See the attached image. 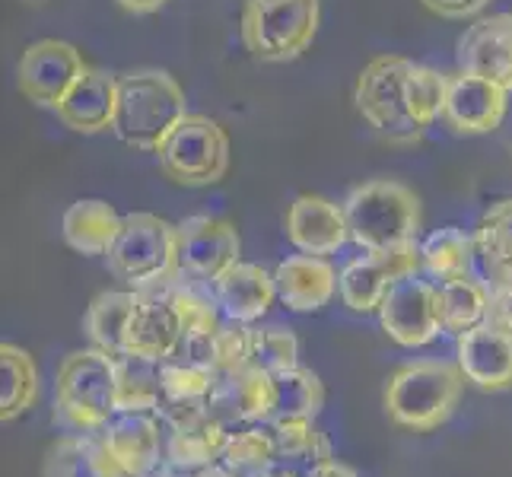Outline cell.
I'll return each instance as SVG.
<instances>
[{
	"instance_id": "41",
	"label": "cell",
	"mask_w": 512,
	"mask_h": 477,
	"mask_svg": "<svg viewBox=\"0 0 512 477\" xmlns=\"http://www.w3.org/2000/svg\"><path fill=\"white\" fill-rule=\"evenodd\" d=\"M166 4V0H118L121 10H128L134 16H147V13H156Z\"/></svg>"
},
{
	"instance_id": "37",
	"label": "cell",
	"mask_w": 512,
	"mask_h": 477,
	"mask_svg": "<svg viewBox=\"0 0 512 477\" xmlns=\"http://www.w3.org/2000/svg\"><path fill=\"white\" fill-rule=\"evenodd\" d=\"M214 373L217 376H229V373H239V369H249L252 366V325H242L226 318L220 325L217 338H214Z\"/></svg>"
},
{
	"instance_id": "42",
	"label": "cell",
	"mask_w": 512,
	"mask_h": 477,
	"mask_svg": "<svg viewBox=\"0 0 512 477\" xmlns=\"http://www.w3.org/2000/svg\"><path fill=\"white\" fill-rule=\"evenodd\" d=\"M255 477H306V474H299L296 465L284 462V458H277L274 465H268V468H264L261 474H255Z\"/></svg>"
},
{
	"instance_id": "9",
	"label": "cell",
	"mask_w": 512,
	"mask_h": 477,
	"mask_svg": "<svg viewBox=\"0 0 512 477\" xmlns=\"http://www.w3.org/2000/svg\"><path fill=\"white\" fill-rule=\"evenodd\" d=\"M382 331L401 347H427L443 331V312H439V284L411 274L388 290L379 306Z\"/></svg>"
},
{
	"instance_id": "7",
	"label": "cell",
	"mask_w": 512,
	"mask_h": 477,
	"mask_svg": "<svg viewBox=\"0 0 512 477\" xmlns=\"http://www.w3.org/2000/svg\"><path fill=\"white\" fill-rule=\"evenodd\" d=\"M118 360L99 347L67 353L55 376V408L74 430L99 433L105 430L115 408Z\"/></svg>"
},
{
	"instance_id": "38",
	"label": "cell",
	"mask_w": 512,
	"mask_h": 477,
	"mask_svg": "<svg viewBox=\"0 0 512 477\" xmlns=\"http://www.w3.org/2000/svg\"><path fill=\"white\" fill-rule=\"evenodd\" d=\"M487 325L512 334V284L490 287V306H487Z\"/></svg>"
},
{
	"instance_id": "6",
	"label": "cell",
	"mask_w": 512,
	"mask_h": 477,
	"mask_svg": "<svg viewBox=\"0 0 512 477\" xmlns=\"http://www.w3.org/2000/svg\"><path fill=\"white\" fill-rule=\"evenodd\" d=\"M322 23L319 0H245L242 45L264 64H287L306 55Z\"/></svg>"
},
{
	"instance_id": "4",
	"label": "cell",
	"mask_w": 512,
	"mask_h": 477,
	"mask_svg": "<svg viewBox=\"0 0 512 477\" xmlns=\"http://www.w3.org/2000/svg\"><path fill=\"white\" fill-rule=\"evenodd\" d=\"M341 207L350 226V242H357L363 252L404 249L420 236V198L395 179L357 185Z\"/></svg>"
},
{
	"instance_id": "18",
	"label": "cell",
	"mask_w": 512,
	"mask_h": 477,
	"mask_svg": "<svg viewBox=\"0 0 512 477\" xmlns=\"http://www.w3.org/2000/svg\"><path fill=\"white\" fill-rule=\"evenodd\" d=\"M210 414L226 427H255L274 417V382L258 366L220 376L207 398Z\"/></svg>"
},
{
	"instance_id": "12",
	"label": "cell",
	"mask_w": 512,
	"mask_h": 477,
	"mask_svg": "<svg viewBox=\"0 0 512 477\" xmlns=\"http://www.w3.org/2000/svg\"><path fill=\"white\" fill-rule=\"evenodd\" d=\"M83 67V55L70 42L42 39L23 51L20 64H16V83H20V93L35 105L58 109L67 90L83 74Z\"/></svg>"
},
{
	"instance_id": "5",
	"label": "cell",
	"mask_w": 512,
	"mask_h": 477,
	"mask_svg": "<svg viewBox=\"0 0 512 477\" xmlns=\"http://www.w3.org/2000/svg\"><path fill=\"white\" fill-rule=\"evenodd\" d=\"M105 261L121 284L137 293L172 287L182 271L179 226L156 214H128Z\"/></svg>"
},
{
	"instance_id": "13",
	"label": "cell",
	"mask_w": 512,
	"mask_h": 477,
	"mask_svg": "<svg viewBox=\"0 0 512 477\" xmlns=\"http://www.w3.org/2000/svg\"><path fill=\"white\" fill-rule=\"evenodd\" d=\"M506 109H509V90H503L500 83L465 74V70L449 77L443 121L455 134L465 137L493 134L503 125Z\"/></svg>"
},
{
	"instance_id": "40",
	"label": "cell",
	"mask_w": 512,
	"mask_h": 477,
	"mask_svg": "<svg viewBox=\"0 0 512 477\" xmlns=\"http://www.w3.org/2000/svg\"><path fill=\"white\" fill-rule=\"evenodd\" d=\"M306 477H357V471H353L350 465H344V462H338V458H331V462L309 468Z\"/></svg>"
},
{
	"instance_id": "25",
	"label": "cell",
	"mask_w": 512,
	"mask_h": 477,
	"mask_svg": "<svg viewBox=\"0 0 512 477\" xmlns=\"http://www.w3.org/2000/svg\"><path fill=\"white\" fill-rule=\"evenodd\" d=\"M229 427L214 414L188 423V427L166 430V465L175 471H201L223 458Z\"/></svg>"
},
{
	"instance_id": "16",
	"label": "cell",
	"mask_w": 512,
	"mask_h": 477,
	"mask_svg": "<svg viewBox=\"0 0 512 477\" xmlns=\"http://www.w3.org/2000/svg\"><path fill=\"white\" fill-rule=\"evenodd\" d=\"M99 436L128 477L150 474L166 462V430L156 414H115Z\"/></svg>"
},
{
	"instance_id": "1",
	"label": "cell",
	"mask_w": 512,
	"mask_h": 477,
	"mask_svg": "<svg viewBox=\"0 0 512 477\" xmlns=\"http://www.w3.org/2000/svg\"><path fill=\"white\" fill-rule=\"evenodd\" d=\"M446 93L449 74L401 55H379L360 70L353 102L385 144L411 147L420 144L436 118H443Z\"/></svg>"
},
{
	"instance_id": "19",
	"label": "cell",
	"mask_w": 512,
	"mask_h": 477,
	"mask_svg": "<svg viewBox=\"0 0 512 477\" xmlns=\"http://www.w3.org/2000/svg\"><path fill=\"white\" fill-rule=\"evenodd\" d=\"M287 239L299 255H334L350 242L344 207L319 194H299L287 210Z\"/></svg>"
},
{
	"instance_id": "29",
	"label": "cell",
	"mask_w": 512,
	"mask_h": 477,
	"mask_svg": "<svg viewBox=\"0 0 512 477\" xmlns=\"http://www.w3.org/2000/svg\"><path fill=\"white\" fill-rule=\"evenodd\" d=\"M137 296V290H109L93 299L90 309H86V334H90L93 347L112 353V357L125 353V334L131 325Z\"/></svg>"
},
{
	"instance_id": "17",
	"label": "cell",
	"mask_w": 512,
	"mask_h": 477,
	"mask_svg": "<svg viewBox=\"0 0 512 477\" xmlns=\"http://www.w3.org/2000/svg\"><path fill=\"white\" fill-rule=\"evenodd\" d=\"M455 363L462 376L481 392L512 388V334L493 325H478L455 338Z\"/></svg>"
},
{
	"instance_id": "43",
	"label": "cell",
	"mask_w": 512,
	"mask_h": 477,
	"mask_svg": "<svg viewBox=\"0 0 512 477\" xmlns=\"http://www.w3.org/2000/svg\"><path fill=\"white\" fill-rule=\"evenodd\" d=\"M194 477H239L236 471H229L223 462H217V465H207V468H201V471H194Z\"/></svg>"
},
{
	"instance_id": "36",
	"label": "cell",
	"mask_w": 512,
	"mask_h": 477,
	"mask_svg": "<svg viewBox=\"0 0 512 477\" xmlns=\"http://www.w3.org/2000/svg\"><path fill=\"white\" fill-rule=\"evenodd\" d=\"M252 366L264 373H284L299 366V338L284 325H258L252 328Z\"/></svg>"
},
{
	"instance_id": "2",
	"label": "cell",
	"mask_w": 512,
	"mask_h": 477,
	"mask_svg": "<svg viewBox=\"0 0 512 477\" xmlns=\"http://www.w3.org/2000/svg\"><path fill=\"white\" fill-rule=\"evenodd\" d=\"M185 115V93L166 70H131L118 77V112L112 131L125 147L156 153Z\"/></svg>"
},
{
	"instance_id": "23",
	"label": "cell",
	"mask_w": 512,
	"mask_h": 477,
	"mask_svg": "<svg viewBox=\"0 0 512 477\" xmlns=\"http://www.w3.org/2000/svg\"><path fill=\"white\" fill-rule=\"evenodd\" d=\"M121 220L125 217H118V210L109 201L83 198L70 204L61 220L64 242L80 255H109L121 233Z\"/></svg>"
},
{
	"instance_id": "39",
	"label": "cell",
	"mask_w": 512,
	"mask_h": 477,
	"mask_svg": "<svg viewBox=\"0 0 512 477\" xmlns=\"http://www.w3.org/2000/svg\"><path fill=\"white\" fill-rule=\"evenodd\" d=\"M420 4L443 20H468V16H478L484 7H490V0H420Z\"/></svg>"
},
{
	"instance_id": "22",
	"label": "cell",
	"mask_w": 512,
	"mask_h": 477,
	"mask_svg": "<svg viewBox=\"0 0 512 477\" xmlns=\"http://www.w3.org/2000/svg\"><path fill=\"white\" fill-rule=\"evenodd\" d=\"M274 299H277L274 274L252 261L233 264L214 284V303L220 306V312L242 325H255L274 306Z\"/></svg>"
},
{
	"instance_id": "3",
	"label": "cell",
	"mask_w": 512,
	"mask_h": 477,
	"mask_svg": "<svg viewBox=\"0 0 512 477\" xmlns=\"http://www.w3.org/2000/svg\"><path fill=\"white\" fill-rule=\"evenodd\" d=\"M465 376L458 363L446 360H414L398 366L385 382V414L392 423L414 433H433L458 408Z\"/></svg>"
},
{
	"instance_id": "28",
	"label": "cell",
	"mask_w": 512,
	"mask_h": 477,
	"mask_svg": "<svg viewBox=\"0 0 512 477\" xmlns=\"http://www.w3.org/2000/svg\"><path fill=\"white\" fill-rule=\"evenodd\" d=\"M39 401V369L32 353L16 344H0V420H20Z\"/></svg>"
},
{
	"instance_id": "33",
	"label": "cell",
	"mask_w": 512,
	"mask_h": 477,
	"mask_svg": "<svg viewBox=\"0 0 512 477\" xmlns=\"http://www.w3.org/2000/svg\"><path fill=\"white\" fill-rule=\"evenodd\" d=\"M271 382H274V417L315 420L322 414L325 385H322L319 373H312L306 366H290L284 373H274Z\"/></svg>"
},
{
	"instance_id": "14",
	"label": "cell",
	"mask_w": 512,
	"mask_h": 477,
	"mask_svg": "<svg viewBox=\"0 0 512 477\" xmlns=\"http://www.w3.org/2000/svg\"><path fill=\"white\" fill-rule=\"evenodd\" d=\"M182 347V315L169 290H144L137 296L131 325L125 334V353L150 363L172 360Z\"/></svg>"
},
{
	"instance_id": "30",
	"label": "cell",
	"mask_w": 512,
	"mask_h": 477,
	"mask_svg": "<svg viewBox=\"0 0 512 477\" xmlns=\"http://www.w3.org/2000/svg\"><path fill=\"white\" fill-rule=\"evenodd\" d=\"M118 382H115V408L118 414H156L163 404V379L160 363L121 353Z\"/></svg>"
},
{
	"instance_id": "15",
	"label": "cell",
	"mask_w": 512,
	"mask_h": 477,
	"mask_svg": "<svg viewBox=\"0 0 512 477\" xmlns=\"http://www.w3.org/2000/svg\"><path fill=\"white\" fill-rule=\"evenodd\" d=\"M458 70L500 83L512 93V13L474 20L455 45Z\"/></svg>"
},
{
	"instance_id": "32",
	"label": "cell",
	"mask_w": 512,
	"mask_h": 477,
	"mask_svg": "<svg viewBox=\"0 0 512 477\" xmlns=\"http://www.w3.org/2000/svg\"><path fill=\"white\" fill-rule=\"evenodd\" d=\"M268 427H271L274 446H277V458H284L290 465H306V471H309V468L334 458L328 436L315 427V420L274 417V420H268Z\"/></svg>"
},
{
	"instance_id": "8",
	"label": "cell",
	"mask_w": 512,
	"mask_h": 477,
	"mask_svg": "<svg viewBox=\"0 0 512 477\" xmlns=\"http://www.w3.org/2000/svg\"><path fill=\"white\" fill-rule=\"evenodd\" d=\"M160 169L182 188L217 185L229 169V137L223 125L207 115H185L156 150Z\"/></svg>"
},
{
	"instance_id": "20",
	"label": "cell",
	"mask_w": 512,
	"mask_h": 477,
	"mask_svg": "<svg viewBox=\"0 0 512 477\" xmlns=\"http://www.w3.org/2000/svg\"><path fill=\"white\" fill-rule=\"evenodd\" d=\"M58 118L77 134H99L115 128L118 112V77L102 67H83L77 83L58 105Z\"/></svg>"
},
{
	"instance_id": "44",
	"label": "cell",
	"mask_w": 512,
	"mask_h": 477,
	"mask_svg": "<svg viewBox=\"0 0 512 477\" xmlns=\"http://www.w3.org/2000/svg\"><path fill=\"white\" fill-rule=\"evenodd\" d=\"M140 477H179V474H175V468H169V465H166V468L160 465L156 471H150V474H140Z\"/></svg>"
},
{
	"instance_id": "34",
	"label": "cell",
	"mask_w": 512,
	"mask_h": 477,
	"mask_svg": "<svg viewBox=\"0 0 512 477\" xmlns=\"http://www.w3.org/2000/svg\"><path fill=\"white\" fill-rule=\"evenodd\" d=\"M220 462L229 471H236L239 477L261 474L264 468L277 462V446H274L271 427H245V430L229 433Z\"/></svg>"
},
{
	"instance_id": "35",
	"label": "cell",
	"mask_w": 512,
	"mask_h": 477,
	"mask_svg": "<svg viewBox=\"0 0 512 477\" xmlns=\"http://www.w3.org/2000/svg\"><path fill=\"white\" fill-rule=\"evenodd\" d=\"M160 379H163V401H207L220 376L210 366L172 357L160 363Z\"/></svg>"
},
{
	"instance_id": "31",
	"label": "cell",
	"mask_w": 512,
	"mask_h": 477,
	"mask_svg": "<svg viewBox=\"0 0 512 477\" xmlns=\"http://www.w3.org/2000/svg\"><path fill=\"white\" fill-rule=\"evenodd\" d=\"M490 306V287L487 280L462 277L439 284V312H443V331L446 334H465L487 322Z\"/></svg>"
},
{
	"instance_id": "27",
	"label": "cell",
	"mask_w": 512,
	"mask_h": 477,
	"mask_svg": "<svg viewBox=\"0 0 512 477\" xmlns=\"http://www.w3.org/2000/svg\"><path fill=\"white\" fill-rule=\"evenodd\" d=\"M474 264H478V249H474V236L462 229L446 226L436 229L420 242V268L433 280L446 284V280L474 277Z\"/></svg>"
},
{
	"instance_id": "26",
	"label": "cell",
	"mask_w": 512,
	"mask_h": 477,
	"mask_svg": "<svg viewBox=\"0 0 512 477\" xmlns=\"http://www.w3.org/2000/svg\"><path fill=\"white\" fill-rule=\"evenodd\" d=\"M474 249L487 287L512 284V198L497 201L474 229Z\"/></svg>"
},
{
	"instance_id": "24",
	"label": "cell",
	"mask_w": 512,
	"mask_h": 477,
	"mask_svg": "<svg viewBox=\"0 0 512 477\" xmlns=\"http://www.w3.org/2000/svg\"><path fill=\"white\" fill-rule=\"evenodd\" d=\"M45 477H128L105 449L102 436L74 433L58 439L45 455Z\"/></svg>"
},
{
	"instance_id": "10",
	"label": "cell",
	"mask_w": 512,
	"mask_h": 477,
	"mask_svg": "<svg viewBox=\"0 0 512 477\" xmlns=\"http://www.w3.org/2000/svg\"><path fill=\"white\" fill-rule=\"evenodd\" d=\"M420 271V242L404 245L392 252H366L353 258L341 271L338 290L350 312H379L382 299L388 296L398 280Z\"/></svg>"
},
{
	"instance_id": "11",
	"label": "cell",
	"mask_w": 512,
	"mask_h": 477,
	"mask_svg": "<svg viewBox=\"0 0 512 477\" xmlns=\"http://www.w3.org/2000/svg\"><path fill=\"white\" fill-rule=\"evenodd\" d=\"M179 255L182 271L191 280L214 287L233 264L242 261L239 229L223 217H188L179 223Z\"/></svg>"
},
{
	"instance_id": "21",
	"label": "cell",
	"mask_w": 512,
	"mask_h": 477,
	"mask_svg": "<svg viewBox=\"0 0 512 477\" xmlns=\"http://www.w3.org/2000/svg\"><path fill=\"white\" fill-rule=\"evenodd\" d=\"M277 299L290 312H319L338 293V271L319 255H293L277 264Z\"/></svg>"
}]
</instances>
